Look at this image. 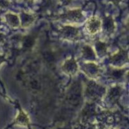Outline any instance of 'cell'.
Returning a JSON list of instances; mask_svg holds the SVG:
<instances>
[{
	"label": "cell",
	"instance_id": "cell-1",
	"mask_svg": "<svg viewBox=\"0 0 129 129\" xmlns=\"http://www.w3.org/2000/svg\"><path fill=\"white\" fill-rule=\"evenodd\" d=\"M60 35L64 39L68 40H74L78 37L79 35V30L76 28L70 26H64L60 31Z\"/></svg>",
	"mask_w": 129,
	"mask_h": 129
},
{
	"label": "cell",
	"instance_id": "cell-2",
	"mask_svg": "<svg viewBox=\"0 0 129 129\" xmlns=\"http://www.w3.org/2000/svg\"><path fill=\"white\" fill-rule=\"evenodd\" d=\"M102 23L101 21L96 17H92L88 20L87 23V28L88 31L92 34L98 32L101 28Z\"/></svg>",
	"mask_w": 129,
	"mask_h": 129
},
{
	"label": "cell",
	"instance_id": "cell-3",
	"mask_svg": "<svg viewBox=\"0 0 129 129\" xmlns=\"http://www.w3.org/2000/svg\"><path fill=\"white\" fill-rule=\"evenodd\" d=\"M61 17L69 21H78L81 20L82 18L83 17V15L81 10H75L68 11L66 13L62 15Z\"/></svg>",
	"mask_w": 129,
	"mask_h": 129
},
{
	"label": "cell",
	"instance_id": "cell-4",
	"mask_svg": "<svg viewBox=\"0 0 129 129\" xmlns=\"http://www.w3.org/2000/svg\"><path fill=\"white\" fill-rule=\"evenodd\" d=\"M63 71L69 75H74L78 71V65L74 59H68L62 67Z\"/></svg>",
	"mask_w": 129,
	"mask_h": 129
},
{
	"label": "cell",
	"instance_id": "cell-5",
	"mask_svg": "<svg viewBox=\"0 0 129 129\" xmlns=\"http://www.w3.org/2000/svg\"><path fill=\"white\" fill-rule=\"evenodd\" d=\"M111 61L115 64H118L121 62H125L128 60L127 52L125 50H120L117 54H115L111 57Z\"/></svg>",
	"mask_w": 129,
	"mask_h": 129
},
{
	"label": "cell",
	"instance_id": "cell-6",
	"mask_svg": "<svg viewBox=\"0 0 129 129\" xmlns=\"http://www.w3.org/2000/svg\"><path fill=\"white\" fill-rule=\"evenodd\" d=\"M103 28L105 29V31H107L108 34L113 32L115 29L114 21H113V18L111 16H108V17L105 18L103 20Z\"/></svg>",
	"mask_w": 129,
	"mask_h": 129
},
{
	"label": "cell",
	"instance_id": "cell-7",
	"mask_svg": "<svg viewBox=\"0 0 129 129\" xmlns=\"http://www.w3.org/2000/svg\"><path fill=\"white\" fill-rule=\"evenodd\" d=\"M6 22L13 27H17L20 24V20L17 15L12 13H8L6 15Z\"/></svg>",
	"mask_w": 129,
	"mask_h": 129
},
{
	"label": "cell",
	"instance_id": "cell-8",
	"mask_svg": "<svg viewBox=\"0 0 129 129\" xmlns=\"http://www.w3.org/2000/svg\"><path fill=\"white\" fill-rule=\"evenodd\" d=\"M84 70H85L86 73L88 74L89 76L94 77L95 76L98 75V73H99V68L98 66L94 65V64H87L84 66Z\"/></svg>",
	"mask_w": 129,
	"mask_h": 129
},
{
	"label": "cell",
	"instance_id": "cell-9",
	"mask_svg": "<svg viewBox=\"0 0 129 129\" xmlns=\"http://www.w3.org/2000/svg\"><path fill=\"white\" fill-rule=\"evenodd\" d=\"M21 24H22L23 26H29L35 20V17L33 15H30L26 13L21 14Z\"/></svg>",
	"mask_w": 129,
	"mask_h": 129
},
{
	"label": "cell",
	"instance_id": "cell-10",
	"mask_svg": "<svg viewBox=\"0 0 129 129\" xmlns=\"http://www.w3.org/2000/svg\"><path fill=\"white\" fill-rule=\"evenodd\" d=\"M83 56L86 59H91L93 58H95V55H94V52L92 48H91L89 46H85L83 48Z\"/></svg>",
	"mask_w": 129,
	"mask_h": 129
},
{
	"label": "cell",
	"instance_id": "cell-11",
	"mask_svg": "<svg viewBox=\"0 0 129 129\" xmlns=\"http://www.w3.org/2000/svg\"><path fill=\"white\" fill-rule=\"evenodd\" d=\"M96 49L98 52V55H105V54L107 52V47H106L105 44L103 42H99L96 43Z\"/></svg>",
	"mask_w": 129,
	"mask_h": 129
},
{
	"label": "cell",
	"instance_id": "cell-12",
	"mask_svg": "<svg viewBox=\"0 0 129 129\" xmlns=\"http://www.w3.org/2000/svg\"><path fill=\"white\" fill-rule=\"evenodd\" d=\"M8 5L9 2L8 0H0V7H6Z\"/></svg>",
	"mask_w": 129,
	"mask_h": 129
},
{
	"label": "cell",
	"instance_id": "cell-13",
	"mask_svg": "<svg viewBox=\"0 0 129 129\" xmlns=\"http://www.w3.org/2000/svg\"><path fill=\"white\" fill-rule=\"evenodd\" d=\"M5 40V35L0 33V43H3Z\"/></svg>",
	"mask_w": 129,
	"mask_h": 129
},
{
	"label": "cell",
	"instance_id": "cell-14",
	"mask_svg": "<svg viewBox=\"0 0 129 129\" xmlns=\"http://www.w3.org/2000/svg\"><path fill=\"white\" fill-rule=\"evenodd\" d=\"M110 1H112V2H113L114 4H115V5H117V4L119 3L122 0H110Z\"/></svg>",
	"mask_w": 129,
	"mask_h": 129
},
{
	"label": "cell",
	"instance_id": "cell-15",
	"mask_svg": "<svg viewBox=\"0 0 129 129\" xmlns=\"http://www.w3.org/2000/svg\"><path fill=\"white\" fill-rule=\"evenodd\" d=\"M4 60H5V59H4L3 56H2V55H0V64H1V63L4 61Z\"/></svg>",
	"mask_w": 129,
	"mask_h": 129
},
{
	"label": "cell",
	"instance_id": "cell-16",
	"mask_svg": "<svg viewBox=\"0 0 129 129\" xmlns=\"http://www.w3.org/2000/svg\"><path fill=\"white\" fill-rule=\"evenodd\" d=\"M1 18H0V25H1Z\"/></svg>",
	"mask_w": 129,
	"mask_h": 129
},
{
	"label": "cell",
	"instance_id": "cell-17",
	"mask_svg": "<svg viewBox=\"0 0 129 129\" xmlns=\"http://www.w3.org/2000/svg\"><path fill=\"white\" fill-rule=\"evenodd\" d=\"M28 1H32V0H28Z\"/></svg>",
	"mask_w": 129,
	"mask_h": 129
}]
</instances>
